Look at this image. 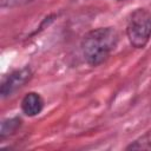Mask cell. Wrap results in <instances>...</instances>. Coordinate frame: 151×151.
<instances>
[{
  "label": "cell",
  "instance_id": "obj_3",
  "mask_svg": "<svg viewBox=\"0 0 151 151\" xmlns=\"http://www.w3.org/2000/svg\"><path fill=\"white\" fill-rule=\"evenodd\" d=\"M32 72L28 67L21 68L19 71H15L13 73H11L4 81L1 85V97H8L12 93H14L18 88H20L21 86H24L31 78Z\"/></svg>",
  "mask_w": 151,
  "mask_h": 151
},
{
  "label": "cell",
  "instance_id": "obj_2",
  "mask_svg": "<svg viewBox=\"0 0 151 151\" xmlns=\"http://www.w3.org/2000/svg\"><path fill=\"white\" fill-rule=\"evenodd\" d=\"M126 34L133 47H145L151 38V13L145 8L134 9L127 19Z\"/></svg>",
  "mask_w": 151,
  "mask_h": 151
},
{
  "label": "cell",
  "instance_id": "obj_4",
  "mask_svg": "<svg viewBox=\"0 0 151 151\" xmlns=\"http://www.w3.org/2000/svg\"><path fill=\"white\" fill-rule=\"evenodd\" d=\"M44 109V99L37 92H29L25 94L21 100V110L28 117L39 114Z\"/></svg>",
  "mask_w": 151,
  "mask_h": 151
},
{
  "label": "cell",
  "instance_id": "obj_5",
  "mask_svg": "<svg viewBox=\"0 0 151 151\" xmlns=\"http://www.w3.org/2000/svg\"><path fill=\"white\" fill-rule=\"evenodd\" d=\"M126 149L127 150H151V131L140 136L138 139L131 143Z\"/></svg>",
  "mask_w": 151,
  "mask_h": 151
},
{
  "label": "cell",
  "instance_id": "obj_6",
  "mask_svg": "<svg viewBox=\"0 0 151 151\" xmlns=\"http://www.w3.org/2000/svg\"><path fill=\"white\" fill-rule=\"evenodd\" d=\"M8 122H9L8 129H1V138H4L6 134H9V133L14 132V131L17 130V127L19 126V122H20V120L17 119V118H14V119H9Z\"/></svg>",
  "mask_w": 151,
  "mask_h": 151
},
{
  "label": "cell",
  "instance_id": "obj_1",
  "mask_svg": "<svg viewBox=\"0 0 151 151\" xmlns=\"http://www.w3.org/2000/svg\"><path fill=\"white\" fill-rule=\"evenodd\" d=\"M118 42V34L113 27H99L87 32L81 40V53L91 66L103 64L113 52Z\"/></svg>",
  "mask_w": 151,
  "mask_h": 151
},
{
  "label": "cell",
  "instance_id": "obj_7",
  "mask_svg": "<svg viewBox=\"0 0 151 151\" xmlns=\"http://www.w3.org/2000/svg\"><path fill=\"white\" fill-rule=\"evenodd\" d=\"M32 0H2L1 5L4 7H13V6H18V5H22L25 2H28Z\"/></svg>",
  "mask_w": 151,
  "mask_h": 151
}]
</instances>
